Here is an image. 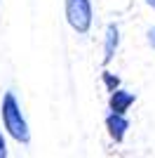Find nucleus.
<instances>
[{"instance_id": "9", "label": "nucleus", "mask_w": 155, "mask_h": 158, "mask_svg": "<svg viewBox=\"0 0 155 158\" xmlns=\"http://www.w3.org/2000/svg\"><path fill=\"white\" fill-rule=\"evenodd\" d=\"M143 2H146V5H148L150 10H155V0H143Z\"/></svg>"}, {"instance_id": "4", "label": "nucleus", "mask_w": 155, "mask_h": 158, "mask_svg": "<svg viewBox=\"0 0 155 158\" xmlns=\"http://www.w3.org/2000/svg\"><path fill=\"white\" fill-rule=\"evenodd\" d=\"M117 47H120V26L117 24H108L106 33H103V66H108L113 61Z\"/></svg>"}, {"instance_id": "3", "label": "nucleus", "mask_w": 155, "mask_h": 158, "mask_svg": "<svg viewBox=\"0 0 155 158\" xmlns=\"http://www.w3.org/2000/svg\"><path fill=\"white\" fill-rule=\"evenodd\" d=\"M106 130H108V137L115 142V144H120L125 139V135H127L129 130V118L127 113H115L110 111L108 116H106Z\"/></svg>"}, {"instance_id": "8", "label": "nucleus", "mask_w": 155, "mask_h": 158, "mask_svg": "<svg viewBox=\"0 0 155 158\" xmlns=\"http://www.w3.org/2000/svg\"><path fill=\"white\" fill-rule=\"evenodd\" d=\"M0 158H7V144H5V135L0 130Z\"/></svg>"}, {"instance_id": "2", "label": "nucleus", "mask_w": 155, "mask_h": 158, "mask_svg": "<svg viewBox=\"0 0 155 158\" xmlns=\"http://www.w3.org/2000/svg\"><path fill=\"white\" fill-rule=\"evenodd\" d=\"M64 12H66L68 26H71L78 35L89 33L92 21H94L92 0H64Z\"/></svg>"}, {"instance_id": "6", "label": "nucleus", "mask_w": 155, "mask_h": 158, "mask_svg": "<svg viewBox=\"0 0 155 158\" xmlns=\"http://www.w3.org/2000/svg\"><path fill=\"white\" fill-rule=\"evenodd\" d=\"M101 80H103V85H106V90H108V92H113V90H117V87H120V78H117L115 73H110V71H103V73H101Z\"/></svg>"}, {"instance_id": "7", "label": "nucleus", "mask_w": 155, "mask_h": 158, "mask_svg": "<svg viewBox=\"0 0 155 158\" xmlns=\"http://www.w3.org/2000/svg\"><path fill=\"white\" fill-rule=\"evenodd\" d=\"M146 43H148L150 50H155V26H150L148 31H146Z\"/></svg>"}, {"instance_id": "1", "label": "nucleus", "mask_w": 155, "mask_h": 158, "mask_svg": "<svg viewBox=\"0 0 155 158\" xmlns=\"http://www.w3.org/2000/svg\"><path fill=\"white\" fill-rule=\"evenodd\" d=\"M0 118H2V127L10 137L21 146L31 144V130L26 123V116L21 113V104L14 97V92H5L2 102H0Z\"/></svg>"}, {"instance_id": "5", "label": "nucleus", "mask_w": 155, "mask_h": 158, "mask_svg": "<svg viewBox=\"0 0 155 158\" xmlns=\"http://www.w3.org/2000/svg\"><path fill=\"white\" fill-rule=\"evenodd\" d=\"M136 102V94L125 90V87H117L113 90L108 97V111H115V113H127L132 109V104Z\"/></svg>"}]
</instances>
